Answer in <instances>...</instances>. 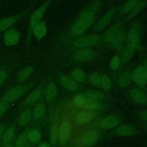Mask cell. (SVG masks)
Masks as SVG:
<instances>
[{
    "mask_svg": "<svg viewBox=\"0 0 147 147\" xmlns=\"http://www.w3.org/2000/svg\"><path fill=\"white\" fill-rule=\"evenodd\" d=\"M130 96L132 100L138 104H144L147 102V95L142 90L134 88L131 90Z\"/></svg>",
    "mask_w": 147,
    "mask_h": 147,
    "instance_id": "obj_25",
    "label": "cell"
},
{
    "mask_svg": "<svg viewBox=\"0 0 147 147\" xmlns=\"http://www.w3.org/2000/svg\"><path fill=\"white\" fill-rule=\"evenodd\" d=\"M52 1V0H45L38 8L34 10L30 14L25 37V48L26 51H29L30 49L33 28L42 20Z\"/></svg>",
    "mask_w": 147,
    "mask_h": 147,
    "instance_id": "obj_1",
    "label": "cell"
},
{
    "mask_svg": "<svg viewBox=\"0 0 147 147\" xmlns=\"http://www.w3.org/2000/svg\"><path fill=\"white\" fill-rule=\"evenodd\" d=\"M143 67L147 70V59H146L144 62V64H143Z\"/></svg>",
    "mask_w": 147,
    "mask_h": 147,
    "instance_id": "obj_48",
    "label": "cell"
},
{
    "mask_svg": "<svg viewBox=\"0 0 147 147\" xmlns=\"http://www.w3.org/2000/svg\"><path fill=\"white\" fill-rule=\"evenodd\" d=\"M59 82L61 86L67 90L75 91L78 88V84L76 81L66 75H61L59 76Z\"/></svg>",
    "mask_w": 147,
    "mask_h": 147,
    "instance_id": "obj_23",
    "label": "cell"
},
{
    "mask_svg": "<svg viewBox=\"0 0 147 147\" xmlns=\"http://www.w3.org/2000/svg\"><path fill=\"white\" fill-rule=\"evenodd\" d=\"M132 78L136 83L144 86L147 84V70L143 66H138L134 70Z\"/></svg>",
    "mask_w": 147,
    "mask_h": 147,
    "instance_id": "obj_15",
    "label": "cell"
},
{
    "mask_svg": "<svg viewBox=\"0 0 147 147\" xmlns=\"http://www.w3.org/2000/svg\"><path fill=\"white\" fill-rule=\"evenodd\" d=\"M31 127L28 126L25 129L19 136L15 139L14 147H25L29 143L28 139V133Z\"/></svg>",
    "mask_w": 147,
    "mask_h": 147,
    "instance_id": "obj_26",
    "label": "cell"
},
{
    "mask_svg": "<svg viewBox=\"0 0 147 147\" xmlns=\"http://www.w3.org/2000/svg\"><path fill=\"white\" fill-rule=\"evenodd\" d=\"M58 134H59V125L57 122V119L56 118L51 127L50 130V140L49 143L51 146H54L57 144L58 140Z\"/></svg>",
    "mask_w": 147,
    "mask_h": 147,
    "instance_id": "obj_29",
    "label": "cell"
},
{
    "mask_svg": "<svg viewBox=\"0 0 147 147\" xmlns=\"http://www.w3.org/2000/svg\"><path fill=\"white\" fill-rule=\"evenodd\" d=\"M47 111V107L43 98L37 102L32 108V122L38 124L44 118Z\"/></svg>",
    "mask_w": 147,
    "mask_h": 147,
    "instance_id": "obj_9",
    "label": "cell"
},
{
    "mask_svg": "<svg viewBox=\"0 0 147 147\" xmlns=\"http://www.w3.org/2000/svg\"><path fill=\"white\" fill-rule=\"evenodd\" d=\"M140 42V33L137 27H133L126 36V47L136 50Z\"/></svg>",
    "mask_w": 147,
    "mask_h": 147,
    "instance_id": "obj_13",
    "label": "cell"
},
{
    "mask_svg": "<svg viewBox=\"0 0 147 147\" xmlns=\"http://www.w3.org/2000/svg\"><path fill=\"white\" fill-rule=\"evenodd\" d=\"M6 129V127L5 125H4L3 123H0V142H1L2 138L3 137V136Z\"/></svg>",
    "mask_w": 147,
    "mask_h": 147,
    "instance_id": "obj_44",
    "label": "cell"
},
{
    "mask_svg": "<svg viewBox=\"0 0 147 147\" xmlns=\"http://www.w3.org/2000/svg\"><path fill=\"white\" fill-rule=\"evenodd\" d=\"M138 115L141 119L147 122V111L146 110H142L140 111L138 114Z\"/></svg>",
    "mask_w": 147,
    "mask_h": 147,
    "instance_id": "obj_43",
    "label": "cell"
},
{
    "mask_svg": "<svg viewBox=\"0 0 147 147\" xmlns=\"http://www.w3.org/2000/svg\"><path fill=\"white\" fill-rule=\"evenodd\" d=\"M120 63L121 61L119 57L117 56H114L110 61V68L114 70L117 69L119 67Z\"/></svg>",
    "mask_w": 147,
    "mask_h": 147,
    "instance_id": "obj_41",
    "label": "cell"
},
{
    "mask_svg": "<svg viewBox=\"0 0 147 147\" xmlns=\"http://www.w3.org/2000/svg\"><path fill=\"white\" fill-rule=\"evenodd\" d=\"M20 63L21 59L20 57L14 56L5 59L0 64V87L4 84Z\"/></svg>",
    "mask_w": 147,
    "mask_h": 147,
    "instance_id": "obj_3",
    "label": "cell"
},
{
    "mask_svg": "<svg viewBox=\"0 0 147 147\" xmlns=\"http://www.w3.org/2000/svg\"><path fill=\"white\" fill-rule=\"evenodd\" d=\"M37 81L32 80L24 83L16 84L7 90L2 96L0 100L6 101L9 103L14 102L24 96L31 88L35 87Z\"/></svg>",
    "mask_w": 147,
    "mask_h": 147,
    "instance_id": "obj_2",
    "label": "cell"
},
{
    "mask_svg": "<svg viewBox=\"0 0 147 147\" xmlns=\"http://www.w3.org/2000/svg\"><path fill=\"white\" fill-rule=\"evenodd\" d=\"M86 95L87 96V98L99 100L104 99L105 96V95L102 92L95 90H91L87 91L86 92Z\"/></svg>",
    "mask_w": 147,
    "mask_h": 147,
    "instance_id": "obj_35",
    "label": "cell"
},
{
    "mask_svg": "<svg viewBox=\"0 0 147 147\" xmlns=\"http://www.w3.org/2000/svg\"><path fill=\"white\" fill-rule=\"evenodd\" d=\"M33 6L30 4L29 6L21 11L11 15L10 16L4 17L0 18V33L6 31L9 28L14 26L17 22L26 17L30 12Z\"/></svg>",
    "mask_w": 147,
    "mask_h": 147,
    "instance_id": "obj_5",
    "label": "cell"
},
{
    "mask_svg": "<svg viewBox=\"0 0 147 147\" xmlns=\"http://www.w3.org/2000/svg\"><path fill=\"white\" fill-rule=\"evenodd\" d=\"M72 132V126L70 121L67 119H63L59 126L58 140L61 144L66 143L71 137Z\"/></svg>",
    "mask_w": 147,
    "mask_h": 147,
    "instance_id": "obj_8",
    "label": "cell"
},
{
    "mask_svg": "<svg viewBox=\"0 0 147 147\" xmlns=\"http://www.w3.org/2000/svg\"><path fill=\"white\" fill-rule=\"evenodd\" d=\"M135 133L134 128L130 125H123L113 131V134L121 136H129Z\"/></svg>",
    "mask_w": 147,
    "mask_h": 147,
    "instance_id": "obj_28",
    "label": "cell"
},
{
    "mask_svg": "<svg viewBox=\"0 0 147 147\" xmlns=\"http://www.w3.org/2000/svg\"><path fill=\"white\" fill-rule=\"evenodd\" d=\"M141 0H129L123 6L121 11L123 13H129L140 2Z\"/></svg>",
    "mask_w": 147,
    "mask_h": 147,
    "instance_id": "obj_36",
    "label": "cell"
},
{
    "mask_svg": "<svg viewBox=\"0 0 147 147\" xmlns=\"http://www.w3.org/2000/svg\"><path fill=\"white\" fill-rule=\"evenodd\" d=\"M100 85L104 90H109L112 87V83L107 76L103 75L100 76Z\"/></svg>",
    "mask_w": 147,
    "mask_h": 147,
    "instance_id": "obj_38",
    "label": "cell"
},
{
    "mask_svg": "<svg viewBox=\"0 0 147 147\" xmlns=\"http://www.w3.org/2000/svg\"><path fill=\"white\" fill-rule=\"evenodd\" d=\"M114 11V9H110L107 11L105 14L97 22V23L94 26V29L96 31H100L103 29L110 22Z\"/></svg>",
    "mask_w": 147,
    "mask_h": 147,
    "instance_id": "obj_21",
    "label": "cell"
},
{
    "mask_svg": "<svg viewBox=\"0 0 147 147\" xmlns=\"http://www.w3.org/2000/svg\"><path fill=\"white\" fill-rule=\"evenodd\" d=\"M94 17H79L78 21L70 30V34L72 36H79L84 33L93 24Z\"/></svg>",
    "mask_w": 147,
    "mask_h": 147,
    "instance_id": "obj_6",
    "label": "cell"
},
{
    "mask_svg": "<svg viewBox=\"0 0 147 147\" xmlns=\"http://www.w3.org/2000/svg\"><path fill=\"white\" fill-rule=\"evenodd\" d=\"M103 107L102 103L99 100L96 99L86 98V102L83 107L84 109L88 110H100Z\"/></svg>",
    "mask_w": 147,
    "mask_h": 147,
    "instance_id": "obj_31",
    "label": "cell"
},
{
    "mask_svg": "<svg viewBox=\"0 0 147 147\" xmlns=\"http://www.w3.org/2000/svg\"><path fill=\"white\" fill-rule=\"evenodd\" d=\"M72 78L76 82H81L85 79V73L82 69H76L71 74Z\"/></svg>",
    "mask_w": 147,
    "mask_h": 147,
    "instance_id": "obj_37",
    "label": "cell"
},
{
    "mask_svg": "<svg viewBox=\"0 0 147 147\" xmlns=\"http://www.w3.org/2000/svg\"><path fill=\"white\" fill-rule=\"evenodd\" d=\"M99 40V36L96 34H91L80 37L76 39L73 43L75 48H84L95 45Z\"/></svg>",
    "mask_w": 147,
    "mask_h": 147,
    "instance_id": "obj_10",
    "label": "cell"
},
{
    "mask_svg": "<svg viewBox=\"0 0 147 147\" xmlns=\"http://www.w3.org/2000/svg\"><path fill=\"white\" fill-rule=\"evenodd\" d=\"M37 147H52V146L49 142H48L46 141H43V142H39L37 144Z\"/></svg>",
    "mask_w": 147,
    "mask_h": 147,
    "instance_id": "obj_45",
    "label": "cell"
},
{
    "mask_svg": "<svg viewBox=\"0 0 147 147\" xmlns=\"http://www.w3.org/2000/svg\"><path fill=\"white\" fill-rule=\"evenodd\" d=\"M132 79V75L130 73L127 72H125L119 77L118 79V84L121 87H126L131 83Z\"/></svg>",
    "mask_w": 147,
    "mask_h": 147,
    "instance_id": "obj_32",
    "label": "cell"
},
{
    "mask_svg": "<svg viewBox=\"0 0 147 147\" xmlns=\"http://www.w3.org/2000/svg\"><path fill=\"white\" fill-rule=\"evenodd\" d=\"M95 55V52L90 48H82L78 50L74 54V59L78 61H86L91 60Z\"/></svg>",
    "mask_w": 147,
    "mask_h": 147,
    "instance_id": "obj_18",
    "label": "cell"
},
{
    "mask_svg": "<svg viewBox=\"0 0 147 147\" xmlns=\"http://www.w3.org/2000/svg\"><path fill=\"white\" fill-rule=\"evenodd\" d=\"M47 33V25L45 21L41 20L33 28V36L35 39L39 41L42 40Z\"/></svg>",
    "mask_w": 147,
    "mask_h": 147,
    "instance_id": "obj_20",
    "label": "cell"
},
{
    "mask_svg": "<svg viewBox=\"0 0 147 147\" xmlns=\"http://www.w3.org/2000/svg\"><path fill=\"white\" fill-rule=\"evenodd\" d=\"M40 1H41V0H32V2L31 5H33V6H34V5L36 3Z\"/></svg>",
    "mask_w": 147,
    "mask_h": 147,
    "instance_id": "obj_47",
    "label": "cell"
},
{
    "mask_svg": "<svg viewBox=\"0 0 147 147\" xmlns=\"http://www.w3.org/2000/svg\"><path fill=\"white\" fill-rule=\"evenodd\" d=\"M46 79H44L23 100L20 104V108L23 109L27 107H32L44 97Z\"/></svg>",
    "mask_w": 147,
    "mask_h": 147,
    "instance_id": "obj_4",
    "label": "cell"
},
{
    "mask_svg": "<svg viewBox=\"0 0 147 147\" xmlns=\"http://www.w3.org/2000/svg\"><path fill=\"white\" fill-rule=\"evenodd\" d=\"M28 139L29 143L33 145L38 144L41 139L40 130L37 127H31L28 133Z\"/></svg>",
    "mask_w": 147,
    "mask_h": 147,
    "instance_id": "obj_27",
    "label": "cell"
},
{
    "mask_svg": "<svg viewBox=\"0 0 147 147\" xmlns=\"http://www.w3.org/2000/svg\"><path fill=\"white\" fill-rule=\"evenodd\" d=\"M119 123L118 118L115 115H110L103 118L100 123V126L104 129H110L116 126Z\"/></svg>",
    "mask_w": 147,
    "mask_h": 147,
    "instance_id": "obj_30",
    "label": "cell"
},
{
    "mask_svg": "<svg viewBox=\"0 0 147 147\" xmlns=\"http://www.w3.org/2000/svg\"><path fill=\"white\" fill-rule=\"evenodd\" d=\"M34 145L33 144H30V143H28L27 145H26L25 147H34Z\"/></svg>",
    "mask_w": 147,
    "mask_h": 147,
    "instance_id": "obj_49",
    "label": "cell"
},
{
    "mask_svg": "<svg viewBox=\"0 0 147 147\" xmlns=\"http://www.w3.org/2000/svg\"><path fill=\"white\" fill-rule=\"evenodd\" d=\"M17 121H14L9 127L6 129L2 138L0 147H2L11 142L15 138Z\"/></svg>",
    "mask_w": 147,
    "mask_h": 147,
    "instance_id": "obj_16",
    "label": "cell"
},
{
    "mask_svg": "<svg viewBox=\"0 0 147 147\" xmlns=\"http://www.w3.org/2000/svg\"><path fill=\"white\" fill-rule=\"evenodd\" d=\"M136 52V50L127 47H126L123 49L122 51L121 59L123 63H127L131 60L132 57L133 56L134 53Z\"/></svg>",
    "mask_w": 147,
    "mask_h": 147,
    "instance_id": "obj_34",
    "label": "cell"
},
{
    "mask_svg": "<svg viewBox=\"0 0 147 147\" xmlns=\"http://www.w3.org/2000/svg\"><path fill=\"white\" fill-rule=\"evenodd\" d=\"M146 4V2L144 1H140L129 13L127 17L126 18V20H130L134 18L135 16H136L138 14H139L142 10L145 7Z\"/></svg>",
    "mask_w": 147,
    "mask_h": 147,
    "instance_id": "obj_33",
    "label": "cell"
},
{
    "mask_svg": "<svg viewBox=\"0 0 147 147\" xmlns=\"http://www.w3.org/2000/svg\"><path fill=\"white\" fill-rule=\"evenodd\" d=\"M90 83L95 86H98L100 85V76L97 73H93L91 75L90 79Z\"/></svg>",
    "mask_w": 147,
    "mask_h": 147,
    "instance_id": "obj_40",
    "label": "cell"
},
{
    "mask_svg": "<svg viewBox=\"0 0 147 147\" xmlns=\"http://www.w3.org/2000/svg\"><path fill=\"white\" fill-rule=\"evenodd\" d=\"M21 37V32L12 26L3 32V43L6 47L15 46L20 42Z\"/></svg>",
    "mask_w": 147,
    "mask_h": 147,
    "instance_id": "obj_7",
    "label": "cell"
},
{
    "mask_svg": "<svg viewBox=\"0 0 147 147\" xmlns=\"http://www.w3.org/2000/svg\"><path fill=\"white\" fill-rule=\"evenodd\" d=\"M35 71V67L33 65L26 66L20 69L16 76V84H21L26 82Z\"/></svg>",
    "mask_w": 147,
    "mask_h": 147,
    "instance_id": "obj_12",
    "label": "cell"
},
{
    "mask_svg": "<svg viewBox=\"0 0 147 147\" xmlns=\"http://www.w3.org/2000/svg\"><path fill=\"white\" fill-rule=\"evenodd\" d=\"M121 24L117 22L113 25L106 32L105 35V41L110 44L111 40L121 30Z\"/></svg>",
    "mask_w": 147,
    "mask_h": 147,
    "instance_id": "obj_24",
    "label": "cell"
},
{
    "mask_svg": "<svg viewBox=\"0 0 147 147\" xmlns=\"http://www.w3.org/2000/svg\"><path fill=\"white\" fill-rule=\"evenodd\" d=\"M86 97H84L81 95H76L74 96L73 102L74 105L78 107H82L83 108L85 102H86Z\"/></svg>",
    "mask_w": 147,
    "mask_h": 147,
    "instance_id": "obj_39",
    "label": "cell"
},
{
    "mask_svg": "<svg viewBox=\"0 0 147 147\" xmlns=\"http://www.w3.org/2000/svg\"><path fill=\"white\" fill-rule=\"evenodd\" d=\"M98 137V133L96 130H89L83 133L78 139L79 144L88 146L96 141Z\"/></svg>",
    "mask_w": 147,
    "mask_h": 147,
    "instance_id": "obj_17",
    "label": "cell"
},
{
    "mask_svg": "<svg viewBox=\"0 0 147 147\" xmlns=\"http://www.w3.org/2000/svg\"><path fill=\"white\" fill-rule=\"evenodd\" d=\"M94 116V113L92 110H83L77 114L76 120L79 124L83 125L90 122Z\"/></svg>",
    "mask_w": 147,
    "mask_h": 147,
    "instance_id": "obj_22",
    "label": "cell"
},
{
    "mask_svg": "<svg viewBox=\"0 0 147 147\" xmlns=\"http://www.w3.org/2000/svg\"><path fill=\"white\" fill-rule=\"evenodd\" d=\"M15 139L14 138L11 142H10L9 144L2 146V147H14V141H15Z\"/></svg>",
    "mask_w": 147,
    "mask_h": 147,
    "instance_id": "obj_46",
    "label": "cell"
},
{
    "mask_svg": "<svg viewBox=\"0 0 147 147\" xmlns=\"http://www.w3.org/2000/svg\"><path fill=\"white\" fill-rule=\"evenodd\" d=\"M127 34L126 32L121 30L110 42L111 47L117 51H121L126 42Z\"/></svg>",
    "mask_w": 147,
    "mask_h": 147,
    "instance_id": "obj_19",
    "label": "cell"
},
{
    "mask_svg": "<svg viewBox=\"0 0 147 147\" xmlns=\"http://www.w3.org/2000/svg\"><path fill=\"white\" fill-rule=\"evenodd\" d=\"M47 83L45 84L44 97L45 100L48 103H52L56 98L57 95V88L55 83L50 79V77Z\"/></svg>",
    "mask_w": 147,
    "mask_h": 147,
    "instance_id": "obj_11",
    "label": "cell"
},
{
    "mask_svg": "<svg viewBox=\"0 0 147 147\" xmlns=\"http://www.w3.org/2000/svg\"><path fill=\"white\" fill-rule=\"evenodd\" d=\"M32 107H27L22 110L17 121V125L20 127L28 126L32 122Z\"/></svg>",
    "mask_w": 147,
    "mask_h": 147,
    "instance_id": "obj_14",
    "label": "cell"
},
{
    "mask_svg": "<svg viewBox=\"0 0 147 147\" xmlns=\"http://www.w3.org/2000/svg\"><path fill=\"white\" fill-rule=\"evenodd\" d=\"M9 103L0 100V118L3 116L9 106Z\"/></svg>",
    "mask_w": 147,
    "mask_h": 147,
    "instance_id": "obj_42",
    "label": "cell"
},
{
    "mask_svg": "<svg viewBox=\"0 0 147 147\" xmlns=\"http://www.w3.org/2000/svg\"><path fill=\"white\" fill-rule=\"evenodd\" d=\"M2 1H3V0H0V5H1V3H2Z\"/></svg>",
    "mask_w": 147,
    "mask_h": 147,
    "instance_id": "obj_50",
    "label": "cell"
}]
</instances>
